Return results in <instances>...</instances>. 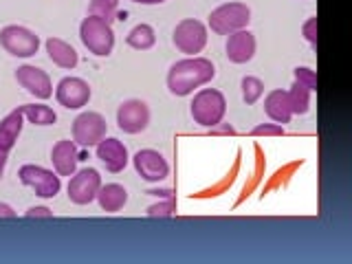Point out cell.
Here are the masks:
<instances>
[{
    "label": "cell",
    "instance_id": "8fae6325",
    "mask_svg": "<svg viewBox=\"0 0 352 264\" xmlns=\"http://www.w3.org/2000/svg\"><path fill=\"white\" fill-rule=\"evenodd\" d=\"M132 165H135L141 179L148 183H161L170 176V165L159 150H150V148L139 150L132 157Z\"/></svg>",
    "mask_w": 352,
    "mask_h": 264
},
{
    "label": "cell",
    "instance_id": "2e32d148",
    "mask_svg": "<svg viewBox=\"0 0 352 264\" xmlns=\"http://www.w3.org/2000/svg\"><path fill=\"white\" fill-rule=\"evenodd\" d=\"M227 58L234 64H247L256 55V36L247 29H240L236 33H231L227 40Z\"/></svg>",
    "mask_w": 352,
    "mask_h": 264
},
{
    "label": "cell",
    "instance_id": "9a60e30c",
    "mask_svg": "<svg viewBox=\"0 0 352 264\" xmlns=\"http://www.w3.org/2000/svg\"><path fill=\"white\" fill-rule=\"evenodd\" d=\"M95 150H97V159L106 165L108 172L119 174V172L126 170V165L130 161V154H128V148L119 139H115V137H104L95 146Z\"/></svg>",
    "mask_w": 352,
    "mask_h": 264
},
{
    "label": "cell",
    "instance_id": "f546056e",
    "mask_svg": "<svg viewBox=\"0 0 352 264\" xmlns=\"http://www.w3.org/2000/svg\"><path fill=\"white\" fill-rule=\"evenodd\" d=\"M27 218H53V212L49 207H31L27 209Z\"/></svg>",
    "mask_w": 352,
    "mask_h": 264
},
{
    "label": "cell",
    "instance_id": "4fadbf2b",
    "mask_svg": "<svg viewBox=\"0 0 352 264\" xmlns=\"http://www.w3.org/2000/svg\"><path fill=\"white\" fill-rule=\"evenodd\" d=\"M16 80L18 84L25 88V91L36 97V99H49L53 95V82L47 71L38 69V66H31V64H22L18 66L16 71Z\"/></svg>",
    "mask_w": 352,
    "mask_h": 264
},
{
    "label": "cell",
    "instance_id": "f1b7e54d",
    "mask_svg": "<svg viewBox=\"0 0 352 264\" xmlns=\"http://www.w3.org/2000/svg\"><path fill=\"white\" fill-rule=\"evenodd\" d=\"M302 33H304V38L308 44H313V47H317V18H308L304 22V27H302Z\"/></svg>",
    "mask_w": 352,
    "mask_h": 264
},
{
    "label": "cell",
    "instance_id": "30bf717a",
    "mask_svg": "<svg viewBox=\"0 0 352 264\" xmlns=\"http://www.w3.org/2000/svg\"><path fill=\"white\" fill-rule=\"evenodd\" d=\"M117 126L126 135H139L150 126V108L141 99H126L117 108Z\"/></svg>",
    "mask_w": 352,
    "mask_h": 264
},
{
    "label": "cell",
    "instance_id": "44dd1931",
    "mask_svg": "<svg viewBox=\"0 0 352 264\" xmlns=\"http://www.w3.org/2000/svg\"><path fill=\"white\" fill-rule=\"evenodd\" d=\"M22 115L33 126H53L55 121H58V115H55V110L47 104H25L20 106Z\"/></svg>",
    "mask_w": 352,
    "mask_h": 264
},
{
    "label": "cell",
    "instance_id": "ba28073f",
    "mask_svg": "<svg viewBox=\"0 0 352 264\" xmlns=\"http://www.w3.org/2000/svg\"><path fill=\"white\" fill-rule=\"evenodd\" d=\"M106 132H108V124L104 115L93 113V110H86V113L77 115L73 121V141L82 148L97 146L106 137Z\"/></svg>",
    "mask_w": 352,
    "mask_h": 264
},
{
    "label": "cell",
    "instance_id": "5b68a950",
    "mask_svg": "<svg viewBox=\"0 0 352 264\" xmlns=\"http://www.w3.org/2000/svg\"><path fill=\"white\" fill-rule=\"evenodd\" d=\"M0 47L14 58H33L40 49V36L20 25H7L0 29Z\"/></svg>",
    "mask_w": 352,
    "mask_h": 264
},
{
    "label": "cell",
    "instance_id": "484cf974",
    "mask_svg": "<svg viewBox=\"0 0 352 264\" xmlns=\"http://www.w3.org/2000/svg\"><path fill=\"white\" fill-rule=\"evenodd\" d=\"M293 75H295V82L304 84L308 91H317V75L313 69H308V66H297Z\"/></svg>",
    "mask_w": 352,
    "mask_h": 264
},
{
    "label": "cell",
    "instance_id": "d6986e66",
    "mask_svg": "<svg viewBox=\"0 0 352 264\" xmlns=\"http://www.w3.org/2000/svg\"><path fill=\"white\" fill-rule=\"evenodd\" d=\"M264 113L269 115L271 121L275 124H289L293 119V110H291V102H289V93L286 91H280V88H275L267 95L264 99Z\"/></svg>",
    "mask_w": 352,
    "mask_h": 264
},
{
    "label": "cell",
    "instance_id": "4dcf8cb0",
    "mask_svg": "<svg viewBox=\"0 0 352 264\" xmlns=\"http://www.w3.org/2000/svg\"><path fill=\"white\" fill-rule=\"evenodd\" d=\"M0 218H7V220L16 218V212H14V207H11V205H7V203H0Z\"/></svg>",
    "mask_w": 352,
    "mask_h": 264
},
{
    "label": "cell",
    "instance_id": "603a6c76",
    "mask_svg": "<svg viewBox=\"0 0 352 264\" xmlns=\"http://www.w3.org/2000/svg\"><path fill=\"white\" fill-rule=\"evenodd\" d=\"M286 93H289V102H291L293 115H306L308 108H311V93L313 91H308L304 84L295 82L291 86V91H286Z\"/></svg>",
    "mask_w": 352,
    "mask_h": 264
},
{
    "label": "cell",
    "instance_id": "e0dca14e",
    "mask_svg": "<svg viewBox=\"0 0 352 264\" xmlns=\"http://www.w3.org/2000/svg\"><path fill=\"white\" fill-rule=\"evenodd\" d=\"M77 143L71 139H62L53 146L51 150V163L53 170L58 172L60 176H73L77 172Z\"/></svg>",
    "mask_w": 352,
    "mask_h": 264
},
{
    "label": "cell",
    "instance_id": "ac0fdd59",
    "mask_svg": "<svg viewBox=\"0 0 352 264\" xmlns=\"http://www.w3.org/2000/svg\"><path fill=\"white\" fill-rule=\"evenodd\" d=\"M44 47H47L49 60L55 66H60V69L73 71L77 66V62H80V55H77V51L62 38H49L47 42H44Z\"/></svg>",
    "mask_w": 352,
    "mask_h": 264
},
{
    "label": "cell",
    "instance_id": "7402d4cb",
    "mask_svg": "<svg viewBox=\"0 0 352 264\" xmlns=\"http://www.w3.org/2000/svg\"><path fill=\"white\" fill-rule=\"evenodd\" d=\"M126 42H128V47L137 51H148L154 47V42H157V33H154L150 25H137L126 36Z\"/></svg>",
    "mask_w": 352,
    "mask_h": 264
},
{
    "label": "cell",
    "instance_id": "3957f363",
    "mask_svg": "<svg viewBox=\"0 0 352 264\" xmlns=\"http://www.w3.org/2000/svg\"><path fill=\"white\" fill-rule=\"evenodd\" d=\"M82 44L97 58H108L115 49V33L110 22L97 16H86L80 25Z\"/></svg>",
    "mask_w": 352,
    "mask_h": 264
},
{
    "label": "cell",
    "instance_id": "8992f818",
    "mask_svg": "<svg viewBox=\"0 0 352 264\" xmlns=\"http://www.w3.org/2000/svg\"><path fill=\"white\" fill-rule=\"evenodd\" d=\"M18 179L22 185L31 187L40 198H55L62 190V181H60V174L42 168V165H22L18 170Z\"/></svg>",
    "mask_w": 352,
    "mask_h": 264
},
{
    "label": "cell",
    "instance_id": "9c48e42d",
    "mask_svg": "<svg viewBox=\"0 0 352 264\" xmlns=\"http://www.w3.org/2000/svg\"><path fill=\"white\" fill-rule=\"evenodd\" d=\"M99 187H102L99 172L95 168H82L71 176L66 192H69V201L73 205H91L97 198Z\"/></svg>",
    "mask_w": 352,
    "mask_h": 264
},
{
    "label": "cell",
    "instance_id": "277c9868",
    "mask_svg": "<svg viewBox=\"0 0 352 264\" xmlns=\"http://www.w3.org/2000/svg\"><path fill=\"white\" fill-rule=\"evenodd\" d=\"M251 22V9L245 3H227L216 7L209 14V27L218 36H231L240 29H247Z\"/></svg>",
    "mask_w": 352,
    "mask_h": 264
},
{
    "label": "cell",
    "instance_id": "83f0119b",
    "mask_svg": "<svg viewBox=\"0 0 352 264\" xmlns=\"http://www.w3.org/2000/svg\"><path fill=\"white\" fill-rule=\"evenodd\" d=\"M174 214V198H168L165 203H157L148 207V216H172Z\"/></svg>",
    "mask_w": 352,
    "mask_h": 264
},
{
    "label": "cell",
    "instance_id": "7a4b0ae2",
    "mask_svg": "<svg viewBox=\"0 0 352 264\" xmlns=\"http://www.w3.org/2000/svg\"><path fill=\"white\" fill-rule=\"evenodd\" d=\"M192 119L203 128H216L227 113V99L216 88H203L194 95L190 106Z\"/></svg>",
    "mask_w": 352,
    "mask_h": 264
},
{
    "label": "cell",
    "instance_id": "52a82bcc",
    "mask_svg": "<svg viewBox=\"0 0 352 264\" xmlns=\"http://www.w3.org/2000/svg\"><path fill=\"white\" fill-rule=\"evenodd\" d=\"M172 40H174V47L181 53L194 58V55L201 53L207 44V27L196 18H185L174 27Z\"/></svg>",
    "mask_w": 352,
    "mask_h": 264
},
{
    "label": "cell",
    "instance_id": "6da1fadb",
    "mask_svg": "<svg viewBox=\"0 0 352 264\" xmlns=\"http://www.w3.org/2000/svg\"><path fill=\"white\" fill-rule=\"evenodd\" d=\"M216 77L214 64L207 58H185L172 64L168 71V88L176 97H187L194 93V88H201L209 84Z\"/></svg>",
    "mask_w": 352,
    "mask_h": 264
},
{
    "label": "cell",
    "instance_id": "4316f807",
    "mask_svg": "<svg viewBox=\"0 0 352 264\" xmlns=\"http://www.w3.org/2000/svg\"><path fill=\"white\" fill-rule=\"evenodd\" d=\"M253 137H282L284 126L282 124H260L251 130Z\"/></svg>",
    "mask_w": 352,
    "mask_h": 264
},
{
    "label": "cell",
    "instance_id": "cb8c5ba5",
    "mask_svg": "<svg viewBox=\"0 0 352 264\" xmlns=\"http://www.w3.org/2000/svg\"><path fill=\"white\" fill-rule=\"evenodd\" d=\"M117 7H119V0H91L88 16H97V18H104L106 22H113L117 16Z\"/></svg>",
    "mask_w": 352,
    "mask_h": 264
},
{
    "label": "cell",
    "instance_id": "ffe728a7",
    "mask_svg": "<svg viewBox=\"0 0 352 264\" xmlns=\"http://www.w3.org/2000/svg\"><path fill=\"white\" fill-rule=\"evenodd\" d=\"M95 201L99 203V207H102V212L117 214L128 203V190L124 185H119V183H108V185L99 187Z\"/></svg>",
    "mask_w": 352,
    "mask_h": 264
},
{
    "label": "cell",
    "instance_id": "1f68e13d",
    "mask_svg": "<svg viewBox=\"0 0 352 264\" xmlns=\"http://www.w3.org/2000/svg\"><path fill=\"white\" fill-rule=\"evenodd\" d=\"M132 3H139V5H161V3H168V0H132Z\"/></svg>",
    "mask_w": 352,
    "mask_h": 264
},
{
    "label": "cell",
    "instance_id": "7c38bea8",
    "mask_svg": "<svg viewBox=\"0 0 352 264\" xmlns=\"http://www.w3.org/2000/svg\"><path fill=\"white\" fill-rule=\"evenodd\" d=\"M91 86L82 77H64L60 84L55 86V99L60 102V106L69 110H80L88 102H91Z\"/></svg>",
    "mask_w": 352,
    "mask_h": 264
},
{
    "label": "cell",
    "instance_id": "d4e9b609",
    "mask_svg": "<svg viewBox=\"0 0 352 264\" xmlns=\"http://www.w3.org/2000/svg\"><path fill=\"white\" fill-rule=\"evenodd\" d=\"M242 86V99H245V104H256L258 99L264 95V84L262 80H258V77H253V75H247L245 80L240 82Z\"/></svg>",
    "mask_w": 352,
    "mask_h": 264
},
{
    "label": "cell",
    "instance_id": "5bb4252c",
    "mask_svg": "<svg viewBox=\"0 0 352 264\" xmlns=\"http://www.w3.org/2000/svg\"><path fill=\"white\" fill-rule=\"evenodd\" d=\"M22 126H25V115H22L20 108L11 110V113L0 121V179H3V174H5L9 152L14 150L22 132Z\"/></svg>",
    "mask_w": 352,
    "mask_h": 264
}]
</instances>
